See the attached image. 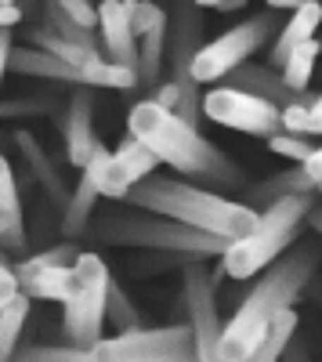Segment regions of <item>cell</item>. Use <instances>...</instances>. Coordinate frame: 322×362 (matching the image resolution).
Instances as JSON below:
<instances>
[{
    "instance_id": "obj_1",
    "label": "cell",
    "mask_w": 322,
    "mask_h": 362,
    "mask_svg": "<svg viewBox=\"0 0 322 362\" xmlns=\"http://www.w3.org/2000/svg\"><path fill=\"white\" fill-rule=\"evenodd\" d=\"M315 268H318V250L301 247V250H290L279 261H272L265 272H257L254 290L243 297V305L225 322V334H221L225 362H243L254 355V348L265 341L268 326L286 308H294V300L304 293Z\"/></svg>"
},
{
    "instance_id": "obj_2",
    "label": "cell",
    "mask_w": 322,
    "mask_h": 362,
    "mask_svg": "<svg viewBox=\"0 0 322 362\" xmlns=\"http://www.w3.org/2000/svg\"><path fill=\"white\" fill-rule=\"evenodd\" d=\"M127 131L149 145L160 156V163L174 167L185 177H199V181H210V185H236L239 181L236 163L217 145H210L199 134V127H192L174 109H163L156 98H145V102L131 105Z\"/></svg>"
},
{
    "instance_id": "obj_3",
    "label": "cell",
    "mask_w": 322,
    "mask_h": 362,
    "mask_svg": "<svg viewBox=\"0 0 322 362\" xmlns=\"http://www.w3.org/2000/svg\"><path fill=\"white\" fill-rule=\"evenodd\" d=\"M124 203L153 210V214H163V218H174V221L192 225V228H203L210 235H221L228 243L254 232L257 214H261V210H254L239 199H228V196H217L210 189L189 185V181H178V177H160V174H149L145 181L131 185Z\"/></svg>"
},
{
    "instance_id": "obj_4",
    "label": "cell",
    "mask_w": 322,
    "mask_h": 362,
    "mask_svg": "<svg viewBox=\"0 0 322 362\" xmlns=\"http://www.w3.org/2000/svg\"><path fill=\"white\" fill-rule=\"evenodd\" d=\"M315 206V192H301V196H282L275 203H268L257 214L254 232L232 239L228 250L221 254V272L232 279H254L257 272H265L272 261H279L286 254V247L297 239V228L304 225V218Z\"/></svg>"
},
{
    "instance_id": "obj_5",
    "label": "cell",
    "mask_w": 322,
    "mask_h": 362,
    "mask_svg": "<svg viewBox=\"0 0 322 362\" xmlns=\"http://www.w3.org/2000/svg\"><path fill=\"white\" fill-rule=\"evenodd\" d=\"M95 239L112 247H141V250H163V254H181V257H221L228 250V239L210 235L203 228L181 225L174 218L153 214V210H141L138 214H102L98 225H91Z\"/></svg>"
},
{
    "instance_id": "obj_6",
    "label": "cell",
    "mask_w": 322,
    "mask_h": 362,
    "mask_svg": "<svg viewBox=\"0 0 322 362\" xmlns=\"http://www.w3.org/2000/svg\"><path fill=\"white\" fill-rule=\"evenodd\" d=\"M73 272H76V290L62 305L66 308L62 312V329H66L69 344L91 351L102 341V329L109 322L105 319V305H109L112 276H109V268H105V261L98 254H83V250H80Z\"/></svg>"
},
{
    "instance_id": "obj_7",
    "label": "cell",
    "mask_w": 322,
    "mask_h": 362,
    "mask_svg": "<svg viewBox=\"0 0 322 362\" xmlns=\"http://www.w3.org/2000/svg\"><path fill=\"white\" fill-rule=\"evenodd\" d=\"M95 362H199L192 326H153V329H120L116 337H102L95 348Z\"/></svg>"
},
{
    "instance_id": "obj_8",
    "label": "cell",
    "mask_w": 322,
    "mask_h": 362,
    "mask_svg": "<svg viewBox=\"0 0 322 362\" xmlns=\"http://www.w3.org/2000/svg\"><path fill=\"white\" fill-rule=\"evenodd\" d=\"M275 33V18L272 15H257L250 22H239L225 29L221 37H214L210 44H203L192 58V76L196 83H214V80H225L236 66L250 62V54L261 51L268 44V37Z\"/></svg>"
},
{
    "instance_id": "obj_9",
    "label": "cell",
    "mask_w": 322,
    "mask_h": 362,
    "mask_svg": "<svg viewBox=\"0 0 322 362\" xmlns=\"http://www.w3.org/2000/svg\"><path fill=\"white\" fill-rule=\"evenodd\" d=\"M203 116L214 119L221 127L257 134V138H272L282 131V109L268 98H257L250 90L239 87H210L203 95Z\"/></svg>"
},
{
    "instance_id": "obj_10",
    "label": "cell",
    "mask_w": 322,
    "mask_h": 362,
    "mask_svg": "<svg viewBox=\"0 0 322 362\" xmlns=\"http://www.w3.org/2000/svg\"><path fill=\"white\" fill-rule=\"evenodd\" d=\"M185 308H189V326L196 337V358L225 362L221 355L225 322L217 315V276H210L196 257L185 264Z\"/></svg>"
},
{
    "instance_id": "obj_11",
    "label": "cell",
    "mask_w": 322,
    "mask_h": 362,
    "mask_svg": "<svg viewBox=\"0 0 322 362\" xmlns=\"http://www.w3.org/2000/svg\"><path fill=\"white\" fill-rule=\"evenodd\" d=\"M98 25L105 37V51L112 62L138 69V37L131 25V11L124 8V0H102L98 4Z\"/></svg>"
},
{
    "instance_id": "obj_12",
    "label": "cell",
    "mask_w": 322,
    "mask_h": 362,
    "mask_svg": "<svg viewBox=\"0 0 322 362\" xmlns=\"http://www.w3.org/2000/svg\"><path fill=\"white\" fill-rule=\"evenodd\" d=\"M95 98L87 90H76L69 102V116H66V156L73 167H83L95 153Z\"/></svg>"
},
{
    "instance_id": "obj_13",
    "label": "cell",
    "mask_w": 322,
    "mask_h": 362,
    "mask_svg": "<svg viewBox=\"0 0 322 362\" xmlns=\"http://www.w3.org/2000/svg\"><path fill=\"white\" fill-rule=\"evenodd\" d=\"M8 69L22 73V76H40V80H66V83H87V73L69 66L66 58H58L51 51H40L33 44L25 47H11V62Z\"/></svg>"
},
{
    "instance_id": "obj_14",
    "label": "cell",
    "mask_w": 322,
    "mask_h": 362,
    "mask_svg": "<svg viewBox=\"0 0 322 362\" xmlns=\"http://www.w3.org/2000/svg\"><path fill=\"white\" fill-rule=\"evenodd\" d=\"M228 80H232V87L250 90V95H257V98L275 102L279 109L290 105V102H301V95H304V90L290 87V83L282 80V73H272L268 66H250V62H243V66H236V69L228 73Z\"/></svg>"
},
{
    "instance_id": "obj_15",
    "label": "cell",
    "mask_w": 322,
    "mask_h": 362,
    "mask_svg": "<svg viewBox=\"0 0 322 362\" xmlns=\"http://www.w3.org/2000/svg\"><path fill=\"white\" fill-rule=\"evenodd\" d=\"M322 22V0H304L301 8H294V15L286 18V25L279 29L275 37V47H272V66H286V58L294 54L304 40L315 37V29Z\"/></svg>"
},
{
    "instance_id": "obj_16",
    "label": "cell",
    "mask_w": 322,
    "mask_h": 362,
    "mask_svg": "<svg viewBox=\"0 0 322 362\" xmlns=\"http://www.w3.org/2000/svg\"><path fill=\"white\" fill-rule=\"evenodd\" d=\"M15 141H18V148H22V156H25V163H29V170H33V177H37V185L51 196V203L54 206H62L66 210V203H69V189H66V181H62V170H58L51 160H47V153L37 145V138L33 134H15Z\"/></svg>"
},
{
    "instance_id": "obj_17",
    "label": "cell",
    "mask_w": 322,
    "mask_h": 362,
    "mask_svg": "<svg viewBox=\"0 0 322 362\" xmlns=\"http://www.w3.org/2000/svg\"><path fill=\"white\" fill-rule=\"evenodd\" d=\"M80 170L95 181L98 196H105V199H127V192H131V177L124 174V167H120V160H116V153H109L102 141L95 145L91 160H87Z\"/></svg>"
},
{
    "instance_id": "obj_18",
    "label": "cell",
    "mask_w": 322,
    "mask_h": 362,
    "mask_svg": "<svg viewBox=\"0 0 322 362\" xmlns=\"http://www.w3.org/2000/svg\"><path fill=\"white\" fill-rule=\"evenodd\" d=\"M18 286L29 300H54V305H66L76 290V272H73V264L44 268V272H33V276L18 279Z\"/></svg>"
},
{
    "instance_id": "obj_19",
    "label": "cell",
    "mask_w": 322,
    "mask_h": 362,
    "mask_svg": "<svg viewBox=\"0 0 322 362\" xmlns=\"http://www.w3.org/2000/svg\"><path fill=\"white\" fill-rule=\"evenodd\" d=\"M25 40L33 44V47H40V51H51V54H58V58H66L69 66H76V69H91L98 58H102V51H87V47H80V44H73V40H66V37H58L54 29H25Z\"/></svg>"
},
{
    "instance_id": "obj_20",
    "label": "cell",
    "mask_w": 322,
    "mask_h": 362,
    "mask_svg": "<svg viewBox=\"0 0 322 362\" xmlns=\"http://www.w3.org/2000/svg\"><path fill=\"white\" fill-rule=\"evenodd\" d=\"M95 199H98V189H95V181L80 174V185L73 189L66 210H62V232L66 239H76L80 232H87V225H91L95 218Z\"/></svg>"
},
{
    "instance_id": "obj_21",
    "label": "cell",
    "mask_w": 322,
    "mask_h": 362,
    "mask_svg": "<svg viewBox=\"0 0 322 362\" xmlns=\"http://www.w3.org/2000/svg\"><path fill=\"white\" fill-rule=\"evenodd\" d=\"M112 153H116V160H120L124 174L131 177V185H138V181H145L149 174H156V167H160V156L141 138H134L131 131H127V138L120 145L112 148Z\"/></svg>"
},
{
    "instance_id": "obj_22",
    "label": "cell",
    "mask_w": 322,
    "mask_h": 362,
    "mask_svg": "<svg viewBox=\"0 0 322 362\" xmlns=\"http://www.w3.org/2000/svg\"><path fill=\"white\" fill-rule=\"evenodd\" d=\"M29 300L25 293H18L11 305L0 312V362H11L18 344H22V334H25V322H29Z\"/></svg>"
},
{
    "instance_id": "obj_23",
    "label": "cell",
    "mask_w": 322,
    "mask_h": 362,
    "mask_svg": "<svg viewBox=\"0 0 322 362\" xmlns=\"http://www.w3.org/2000/svg\"><path fill=\"white\" fill-rule=\"evenodd\" d=\"M167 37H170L167 18L141 33V44H138V76H141V83L160 80V66H163V54H167Z\"/></svg>"
},
{
    "instance_id": "obj_24",
    "label": "cell",
    "mask_w": 322,
    "mask_h": 362,
    "mask_svg": "<svg viewBox=\"0 0 322 362\" xmlns=\"http://www.w3.org/2000/svg\"><path fill=\"white\" fill-rule=\"evenodd\" d=\"M44 15H47V29H54L58 37H66V40H73V44L87 47V51H102V47H98V40H95V25L76 22L62 4H58V0H44Z\"/></svg>"
},
{
    "instance_id": "obj_25",
    "label": "cell",
    "mask_w": 322,
    "mask_h": 362,
    "mask_svg": "<svg viewBox=\"0 0 322 362\" xmlns=\"http://www.w3.org/2000/svg\"><path fill=\"white\" fill-rule=\"evenodd\" d=\"M294 334H297V312H290V308H286V312L268 326L265 341H261V344L254 348V355H250V358H243V362H279Z\"/></svg>"
},
{
    "instance_id": "obj_26",
    "label": "cell",
    "mask_w": 322,
    "mask_h": 362,
    "mask_svg": "<svg viewBox=\"0 0 322 362\" xmlns=\"http://www.w3.org/2000/svg\"><path fill=\"white\" fill-rule=\"evenodd\" d=\"M250 192H254V196H261L265 203H275V199H282V196L315 192V181L308 177V170H304V167H290L286 174H279V177H268V181H261V185H254Z\"/></svg>"
},
{
    "instance_id": "obj_27",
    "label": "cell",
    "mask_w": 322,
    "mask_h": 362,
    "mask_svg": "<svg viewBox=\"0 0 322 362\" xmlns=\"http://www.w3.org/2000/svg\"><path fill=\"white\" fill-rule=\"evenodd\" d=\"M11 362H95V351L76 348V344H18Z\"/></svg>"
},
{
    "instance_id": "obj_28",
    "label": "cell",
    "mask_w": 322,
    "mask_h": 362,
    "mask_svg": "<svg viewBox=\"0 0 322 362\" xmlns=\"http://www.w3.org/2000/svg\"><path fill=\"white\" fill-rule=\"evenodd\" d=\"M318 54H322V40H315V37H311V40H304L294 54L286 58V66H282V80H286L290 87H294V90H308Z\"/></svg>"
},
{
    "instance_id": "obj_29",
    "label": "cell",
    "mask_w": 322,
    "mask_h": 362,
    "mask_svg": "<svg viewBox=\"0 0 322 362\" xmlns=\"http://www.w3.org/2000/svg\"><path fill=\"white\" fill-rule=\"evenodd\" d=\"M76 257H80V250H76L73 243H58V247H47V250H44V254H37V257H25V261L15 268V276H18V279H25V276H33V272H44V268L76 264Z\"/></svg>"
},
{
    "instance_id": "obj_30",
    "label": "cell",
    "mask_w": 322,
    "mask_h": 362,
    "mask_svg": "<svg viewBox=\"0 0 322 362\" xmlns=\"http://www.w3.org/2000/svg\"><path fill=\"white\" fill-rule=\"evenodd\" d=\"M105 319L116 326V329H138V308H134V300L124 293L120 283H109V305H105Z\"/></svg>"
},
{
    "instance_id": "obj_31",
    "label": "cell",
    "mask_w": 322,
    "mask_h": 362,
    "mask_svg": "<svg viewBox=\"0 0 322 362\" xmlns=\"http://www.w3.org/2000/svg\"><path fill=\"white\" fill-rule=\"evenodd\" d=\"M265 141H268V148H272L275 156L297 160V163H304V160L315 153L311 138H308V134H294V131H279V134H272V138H265Z\"/></svg>"
},
{
    "instance_id": "obj_32",
    "label": "cell",
    "mask_w": 322,
    "mask_h": 362,
    "mask_svg": "<svg viewBox=\"0 0 322 362\" xmlns=\"http://www.w3.org/2000/svg\"><path fill=\"white\" fill-rule=\"evenodd\" d=\"M0 214L22 218V199H18V185H15V170L11 163L0 156Z\"/></svg>"
},
{
    "instance_id": "obj_33",
    "label": "cell",
    "mask_w": 322,
    "mask_h": 362,
    "mask_svg": "<svg viewBox=\"0 0 322 362\" xmlns=\"http://www.w3.org/2000/svg\"><path fill=\"white\" fill-rule=\"evenodd\" d=\"M282 131H294V134H311V109L308 102H290L282 105Z\"/></svg>"
},
{
    "instance_id": "obj_34",
    "label": "cell",
    "mask_w": 322,
    "mask_h": 362,
    "mask_svg": "<svg viewBox=\"0 0 322 362\" xmlns=\"http://www.w3.org/2000/svg\"><path fill=\"white\" fill-rule=\"evenodd\" d=\"M167 11L160 4H153V0H138V4L131 8V25H134V37H141L145 29H153L156 22H163Z\"/></svg>"
},
{
    "instance_id": "obj_35",
    "label": "cell",
    "mask_w": 322,
    "mask_h": 362,
    "mask_svg": "<svg viewBox=\"0 0 322 362\" xmlns=\"http://www.w3.org/2000/svg\"><path fill=\"white\" fill-rule=\"evenodd\" d=\"M76 22H83V25H95L98 22V8L91 4V0H58Z\"/></svg>"
},
{
    "instance_id": "obj_36",
    "label": "cell",
    "mask_w": 322,
    "mask_h": 362,
    "mask_svg": "<svg viewBox=\"0 0 322 362\" xmlns=\"http://www.w3.org/2000/svg\"><path fill=\"white\" fill-rule=\"evenodd\" d=\"M279 362H311V351H308V344L294 334L290 337V344H286V351H282V358Z\"/></svg>"
},
{
    "instance_id": "obj_37",
    "label": "cell",
    "mask_w": 322,
    "mask_h": 362,
    "mask_svg": "<svg viewBox=\"0 0 322 362\" xmlns=\"http://www.w3.org/2000/svg\"><path fill=\"white\" fill-rule=\"evenodd\" d=\"M163 109H178V102H181V87L178 83H174V80H167L160 90H156V95H153Z\"/></svg>"
},
{
    "instance_id": "obj_38",
    "label": "cell",
    "mask_w": 322,
    "mask_h": 362,
    "mask_svg": "<svg viewBox=\"0 0 322 362\" xmlns=\"http://www.w3.org/2000/svg\"><path fill=\"white\" fill-rule=\"evenodd\" d=\"M301 167L308 170V177L315 181V189H318V181H322V145H315V153H311Z\"/></svg>"
},
{
    "instance_id": "obj_39",
    "label": "cell",
    "mask_w": 322,
    "mask_h": 362,
    "mask_svg": "<svg viewBox=\"0 0 322 362\" xmlns=\"http://www.w3.org/2000/svg\"><path fill=\"white\" fill-rule=\"evenodd\" d=\"M11 29H0V80L8 73V62H11Z\"/></svg>"
},
{
    "instance_id": "obj_40",
    "label": "cell",
    "mask_w": 322,
    "mask_h": 362,
    "mask_svg": "<svg viewBox=\"0 0 322 362\" xmlns=\"http://www.w3.org/2000/svg\"><path fill=\"white\" fill-rule=\"evenodd\" d=\"M22 22V8L18 4H0V29H15Z\"/></svg>"
},
{
    "instance_id": "obj_41",
    "label": "cell",
    "mask_w": 322,
    "mask_h": 362,
    "mask_svg": "<svg viewBox=\"0 0 322 362\" xmlns=\"http://www.w3.org/2000/svg\"><path fill=\"white\" fill-rule=\"evenodd\" d=\"M22 293V286H18V279H11V283H0V312H4L11 300Z\"/></svg>"
},
{
    "instance_id": "obj_42",
    "label": "cell",
    "mask_w": 322,
    "mask_h": 362,
    "mask_svg": "<svg viewBox=\"0 0 322 362\" xmlns=\"http://www.w3.org/2000/svg\"><path fill=\"white\" fill-rule=\"evenodd\" d=\"M308 109H311V134H322V95L311 98Z\"/></svg>"
},
{
    "instance_id": "obj_43",
    "label": "cell",
    "mask_w": 322,
    "mask_h": 362,
    "mask_svg": "<svg viewBox=\"0 0 322 362\" xmlns=\"http://www.w3.org/2000/svg\"><path fill=\"white\" fill-rule=\"evenodd\" d=\"M11 279H18V276H15V268L4 257V247H0V283H11Z\"/></svg>"
},
{
    "instance_id": "obj_44",
    "label": "cell",
    "mask_w": 322,
    "mask_h": 362,
    "mask_svg": "<svg viewBox=\"0 0 322 362\" xmlns=\"http://www.w3.org/2000/svg\"><path fill=\"white\" fill-rule=\"evenodd\" d=\"M243 4H246V0H217V11H225V15H228V11H239Z\"/></svg>"
},
{
    "instance_id": "obj_45",
    "label": "cell",
    "mask_w": 322,
    "mask_h": 362,
    "mask_svg": "<svg viewBox=\"0 0 322 362\" xmlns=\"http://www.w3.org/2000/svg\"><path fill=\"white\" fill-rule=\"evenodd\" d=\"M301 4H304V0H268V8H286V11H294Z\"/></svg>"
},
{
    "instance_id": "obj_46",
    "label": "cell",
    "mask_w": 322,
    "mask_h": 362,
    "mask_svg": "<svg viewBox=\"0 0 322 362\" xmlns=\"http://www.w3.org/2000/svg\"><path fill=\"white\" fill-rule=\"evenodd\" d=\"M308 221H311V228L322 235V206H311V214H308Z\"/></svg>"
},
{
    "instance_id": "obj_47",
    "label": "cell",
    "mask_w": 322,
    "mask_h": 362,
    "mask_svg": "<svg viewBox=\"0 0 322 362\" xmlns=\"http://www.w3.org/2000/svg\"><path fill=\"white\" fill-rule=\"evenodd\" d=\"M199 8H217V0H196Z\"/></svg>"
},
{
    "instance_id": "obj_48",
    "label": "cell",
    "mask_w": 322,
    "mask_h": 362,
    "mask_svg": "<svg viewBox=\"0 0 322 362\" xmlns=\"http://www.w3.org/2000/svg\"><path fill=\"white\" fill-rule=\"evenodd\" d=\"M315 192H318V196H322V181H318V189H315Z\"/></svg>"
},
{
    "instance_id": "obj_49",
    "label": "cell",
    "mask_w": 322,
    "mask_h": 362,
    "mask_svg": "<svg viewBox=\"0 0 322 362\" xmlns=\"http://www.w3.org/2000/svg\"><path fill=\"white\" fill-rule=\"evenodd\" d=\"M0 4H15V0H0Z\"/></svg>"
}]
</instances>
